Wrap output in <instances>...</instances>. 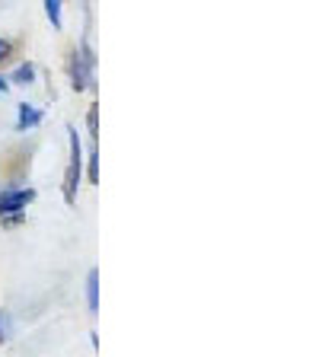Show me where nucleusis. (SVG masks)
Here are the masks:
<instances>
[{"label":"nucleus","mask_w":319,"mask_h":357,"mask_svg":"<svg viewBox=\"0 0 319 357\" xmlns=\"http://www.w3.org/2000/svg\"><path fill=\"white\" fill-rule=\"evenodd\" d=\"M67 144H71V160H67V169H64V201L77 204V185L83 178V144L77 128H67Z\"/></svg>","instance_id":"obj_1"},{"label":"nucleus","mask_w":319,"mask_h":357,"mask_svg":"<svg viewBox=\"0 0 319 357\" xmlns=\"http://www.w3.org/2000/svg\"><path fill=\"white\" fill-rule=\"evenodd\" d=\"M36 201V188H3L0 192V217H10V214H22Z\"/></svg>","instance_id":"obj_2"},{"label":"nucleus","mask_w":319,"mask_h":357,"mask_svg":"<svg viewBox=\"0 0 319 357\" xmlns=\"http://www.w3.org/2000/svg\"><path fill=\"white\" fill-rule=\"evenodd\" d=\"M42 109H36V105L29 102H20V109H16V131H32V128L42 125Z\"/></svg>","instance_id":"obj_3"},{"label":"nucleus","mask_w":319,"mask_h":357,"mask_svg":"<svg viewBox=\"0 0 319 357\" xmlns=\"http://www.w3.org/2000/svg\"><path fill=\"white\" fill-rule=\"evenodd\" d=\"M7 80L16 83V86H32V83H36V64H29V61H26V64H20L13 74L7 77Z\"/></svg>","instance_id":"obj_4"},{"label":"nucleus","mask_w":319,"mask_h":357,"mask_svg":"<svg viewBox=\"0 0 319 357\" xmlns=\"http://www.w3.org/2000/svg\"><path fill=\"white\" fill-rule=\"evenodd\" d=\"M45 3V16L52 22V29H61L64 26V0H42Z\"/></svg>","instance_id":"obj_5"},{"label":"nucleus","mask_w":319,"mask_h":357,"mask_svg":"<svg viewBox=\"0 0 319 357\" xmlns=\"http://www.w3.org/2000/svg\"><path fill=\"white\" fill-rule=\"evenodd\" d=\"M87 303H89V312H99V271L96 268L87 275Z\"/></svg>","instance_id":"obj_6"},{"label":"nucleus","mask_w":319,"mask_h":357,"mask_svg":"<svg viewBox=\"0 0 319 357\" xmlns=\"http://www.w3.org/2000/svg\"><path fill=\"white\" fill-rule=\"evenodd\" d=\"M87 128H89V141H96V131H99V109L96 105H89V112H87Z\"/></svg>","instance_id":"obj_7"},{"label":"nucleus","mask_w":319,"mask_h":357,"mask_svg":"<svg viewBox=\"0 0 319 357\" xmlns=\"http://www.w3.org/2000/svg\"><path fill=\"white\" fill-rule=\"evenodd\" d=\"M7 332H10V316L0 310V344L7 342Z\"/></svg>","instance_id":"obj_8"},{"label":"nucleus","mask_w":319,"mask_h":357,"mask_svg":"<svg viewBox=\"0 0 319 357\" xmlns=\"http://www.w3.org/2000/svg\"><path fill=\"white\" fill-rule=\"evenodd\" d=\"M13 54V42L10 38H0V61H7Z\"/></svg>","instance_id":"obj_9"},{"label":"nucleus","mask_w":319,"mask_h":357,"mask_svg":"<svg viewBox=\"0 0 319 357\" xmlns=\"http://www.w3.org/2000/svg\"><path fill=\"white\" fill-rule=\"evenodd\" d=\"M7 89H10V80H7L3 74H0V93H7Z\"/></svg>","instance_id":"obj_10"}]
</instances>
